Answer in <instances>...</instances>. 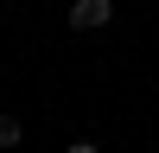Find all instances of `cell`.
Segmentation results:
<instances>
[{
    "mask_svg": "<svg viewBox=\"0 0 159 153\" xmlns=\"http://www.w3.org/2000/svg\"><path fill=\"white\" fill-rule=\"evenodd\" d=\"M115 0H70V32H108Z\"/></svg>",
    "mask_w": 159,
    "mask_h": 153,
    "instance_id": "obj_1",
    "label": "cell"
},
{
    "mask_svg": "<svg viewBox=\"0 0 159 153\" xmlns=\"http://www.w3.org/2000/svg\"><path fill=\"white\" fill-rule=\"evenodd\" d=\"M19 140H25V121L19 115H0V153H13Z\"/></svg>",
    "mask_w": 159,
    "mask_h": 153,
    "instance_id": "obj_2",
    "label": "cell"
},
{
    "mask_svg": "<svg viewBox=\"0 0 159 153\" xmlns=\"http://www.w3.org/2000/svg\"><path fill=\"white\" fill-rule=\"evenodd\" d=\"M64 153H102V147H96V140H70Z\"/></svg>",
    "mask_w": 159,
    "mask_h": 153,
    "instance_id": "obj_3",
    "label": "cell"
}]
</instances>
